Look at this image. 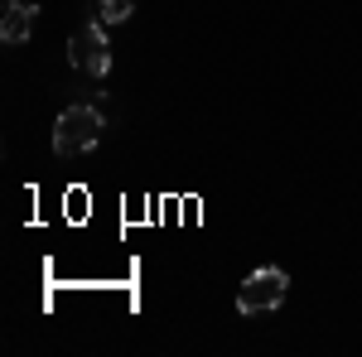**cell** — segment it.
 <instances>
[{"label": "cell", "mask_w": 362, "mask_h": 357, "mask_svg": "<svg viewBox=\"0 0 362 357\" xmlns=\"http://www.w3.org/2000/svg\"><path fill=\"white\" fill-rule=\"evenodd\" d=\"M102 131H107V121H102L97 107H68V111H58V121H54V150L63 160L68 155H87L102 140Z\"/></svg>", "instance_id": "cell-1"}, {"label": "cell", "mask_w": 362, "mask_h": 357, "mask_svg": "<svg viewBox=\"0 0 362 357\" xmlns=\"http://www.w3.org/2000/svg\"><path fill=\"white\" fill-rule=\"evenodd\" d=\"M285 290H290V275L280 271V266H261V271H251L247 280H242V290H237V309H242V314L280 309V304H285Z\"/></svg>", "instance_id": "cell-2"}, {"label": "cell", "mask_w": 362, "mask_h": 357, "mask_svg": "<svg viewBox=\"0 0 362 357\" xmlns=\"http://www.w3.org/2000/svg\"><path fill=\"white\" fill-rule=\"evenodd\" d=\"M68 58H73V68L87 73V78H107V73H112V44H107L102 20H87V25L68 39Z\"/></svg>", "instance_id": "cell-3"}, {"label": "cell", "mask_w": 362, "mask_h": 357, "mask_svg": "<svg viewBox=\"0 0 362 357\" xmlns=\"http://www.w3.org/2000/svg\"><path fill=\"white\" fill-rule=\"evenodd\" d=\"M34 5H25V0H5V15H0V39L5 44H25L29 34H34Z\"/></svg>", "instance_id": "cell-4"}, {"label": "cell", "mask_w": 362, "mask_h": 357, "mask_svg": "<svg viewBox=\"0 0 362 357\" xmlns=\"http://www.w3.org/2000/svg\"><path fill=\"white\" fill-rule=\"evenodd\" d=\"M97 10H102L97 20H107V25H126V20L136 15V0H102Z\"/></svg>", "instance_id": "cell-5"}]
</instances>
